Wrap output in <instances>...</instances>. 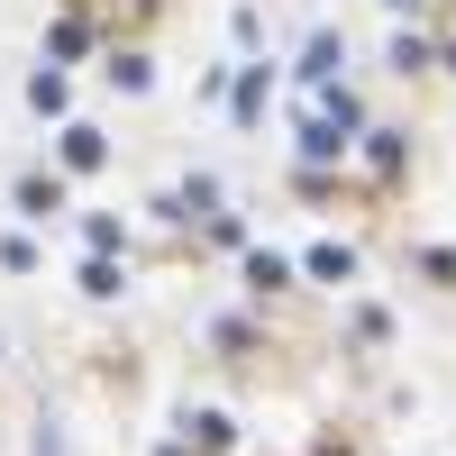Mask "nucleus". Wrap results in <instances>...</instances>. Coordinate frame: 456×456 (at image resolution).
I'll list each match as a JSON object with an SVG mask.
<instances>
[{"mask_svg": "<svg viewBox=\"0 0 456 456\" xmlns=\"http://www.w3.org/2000/svg\"><path fill=\"white\" fill-rule=\"evenodd\" d=\"M28 101H37V110H64V101H73V83L46 64V73H28Z\"/></svg>", "mask_w": 456, "mask_h": 456, "instance_id": "obj_7", "label": "nucleus"}, {"mask_svg": "<svg viewBox=\"0 0 456 456\" xmlns=\"http://www.w3.org/2000/svg\"><path fill=\"white\" fill-rule=\"evenodd\" d=\"M83 292H92V301H110V292H119V265L92 256V265H83Z\"/></svg>", "mask_w": 456, "mask_h": 456, "instance_id": "obj_10", "label": "nucleus"}, {"mask_svg": "<svg viewBox=\"0 0 456 456\" xmlns=\"http://www.w3.org/2000/svg\"><path fill=\"white\" fill-rule=\"evenodd\" d=\"M429 55H438L429 37H393V73H429Z\"/></svg>", "mask_w": 456, "mask_h": 456, "instance_id": "obj_9", "label": "nucleus"}, {"mask_svg": "<svg viewBox=\"0 0 456 456\" xmlns=\"http://www.w3.org/2000/svg\"><path fill=\"white\" fill-rule=\"evenodd\" d=\"M0 356H10V329H0Z\"/></svg>", "mask_w": 456, "mask_h": 456, "instance_id": "obj_14", "label": "nucleus"}, {"mask_svg": "<svg viewBox=\"0 0 456 456\" xmlns=\"http://www.w3.org/2000/svg\"><path fill=\"white\" fill-rule=\"evenodd\" d=\"M447 73H456V55H447Z\"/></svg>", "mask_w": 456, "mask_h": 456, "instance_id": "obj_15", "label": "nucleus"}, {"mask_svg": "<svg viewBox=\"0 0 456 456\" xmlns=\"http://www.w3.org/2000/svg\"><path fill=\"white\" fill-rule=\"evenodd\" d=\"M110 83H119V92H146V55H110Z\"/></svg>", "mask_w": 456, "mask_h": 456, "instance_id": "obj_12", "label": "nucleus"}, {"mask_svg": "<svg viewBox=\"0 0 456 456\" xmlns=\"http://www.w3.org/2000/svg\"><path fill=\"white\" fill-rule=\"evenodd\" d=\"M10 201H19V219H55L64 210V174H19Z\"/></svg>", "mask_w": 456, "mask_h": 456, "instance_id": "obj_1", "label": "nucleus"}, {"mask_svg": "<svg viewBox=\"0 0 456 456\" xmlns=\"http://www.w3.org/2000/svg\"><path fill=\"white\" fill-rule=\"evenodd\" d=\"M247 292L265 301V292H292V256H274V247H247Z\"/></svg>", "mask_w": 456, "mask_h": 456, "instance_id": "obj_2", "label": "nucleus"}, {"mask_svg": "<svg viewBox=\"0 0 456 456\" xmlns=\"http://www.w3.org/2000/svg\"><path fill=\"white\" fill-rule=\"evenodd\" d=\"M256 110H265V64L238 73V119H256Z\"/></svg>", "mask_w": 456, "mask_h": 456, "instance_id": "obj_11", "label": "nucleus"}, {"mask_svg": "<svg viewBox=\"0 0 456 456\" xmlns=\"http://www.w3.org/2000/svg\"><path fill=\"white\" fill-rule=\"evenodd\" d=\"M55 156H64V174H92V165L110 156V146H101V128H92V119H73V128H64V146H55Z\"/></svg>", "mask_w": 456, "mask_h": 456, "instance_id": "obj_4", "label": "nucleus"}, {"mask_svg": "<svg viewBox=\"0 0 456 456\" xmlns=\"http://www.w3.org/2000/svg\"><path fill=\"white\" fill-rule=\"evenodd\" d=\"M393 10H420V0H393Z\"/></svg>", "mask_w": 456, "mask_h": 456, "instance_id": "obj_13", "label": "nucleus"}, {"mask_svg": "<svg viewBox=\"0 0 456 456\" xmlns=\"http://www.w3.org/2000/svg\"><path fill=\"white\" fill-rule=\"evenodd\" d=\"M347 146H356V137H347V128H338V119H329V110H320V119H311V128H301V156H311V165H329V156H347Z\"/></svg>", "mask_w": 456, "mask_h": 456, "instance_id": "obj_5", "label": "nucleus"}, {"mask_svg": "<svg viewBox=\"0 0 456 456\" xmlns=\"http://www.w3.org/2000/svg\"><path fill=\"white\" fill-rule=\"evenodd\" d=\"M83 46H92L83 19H55V28H46V55H83Z\"/></svg>", "mask_w": 456, "mask_h": 456, "instance_id": "obj_8", "label": "nucleus"}, {"mask_svg": "<svg viewBox=\"0 0 456 456\" xmlns=\"http://www.w3.org/2000/svg\"><path fill=\"white\" fill-rule=\"evenodd\" d=\"M338 64H347V37H338V28H320L311 46H301V83H329Z\"/></svg>", "mask_w": 456, "mask_h": 456, "instance_id": "obj_3", "label": "nucleus"}, {"mask_svg": "<svg viewBox=\"0 0 456 456\" xmlns=\"http://www.w3.org/2000/svg\"><path fill=\"white\" fill-rule=\"evenodd\" d=\"M311 274L320 283H356V247H311Z\"/></svg>", "mask_w": 456, "mask_h": 456, "instance_id": "obj_6", "label": "nucleus"}]
</instances>
